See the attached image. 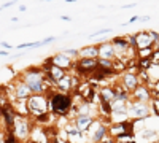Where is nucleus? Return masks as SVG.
Listing matches in <instances>:
<instances>
[{
    "instance_id": "nucleus-29",
    "label": "nucleus",
    "mask_w": 159,
    "mask_h": 143,
    "mask_svg": "<svg viewBox=\"0 0 159 143\" xmlns=\"http://www.w3.org/2000/svg\"><path fill=\"white\" fill-rule=\"evenodd\" d=\"M18 3V0H10V2H7L5 5H2V7H0V8H2V10H5V8H10V7H13V5H16Z\"/></svg>"
},
{
    "instance_id": "nucleus-37",
    "label": "nucleus",
    "mask_w": 159,
    "mask_h": 143,
    "mask_svg": "<svg viewBox=\"0 0 159 143\" xmlns=\"http://www.w3.org/2000/svg\"><path fill=\"white\" fill-rule=\"evenodd\" d=\"M150 19H151V16H140L139 21H143V22H145V21H150Z\"/></svg>"
},
{
    "instance_id": "nucleus-30",
    "label": "nucleus",
    "mask_w": 159,
    "mask_h": 143,
    "mask_svg": "<svg viewBox=\"0 0 159 143\" xmlns=\"http://www.w3.org/2000/svg\"><path fill=\"white\" fill-rule=\"evenodd\" d=\"M139 19H140V16H137V15H135V16H132V18H130V19H129L127 22H124L123 25H129V24H134V22H137Z\"/></svg>"
},
{
    "instance_id": "nucleus-36",
    "label": "nucleus",
    "mask_w": 159,
    "mask_h": 143,
    "mask_svg": "<svg viewBox=\"0 0 159 143\" xmlns=\"http://www.w3.org/2000/svg\"><path fill=\"white\" fill-rule=\"evenodd\" d=\"M61 19H62V21H72V18L67 16V15H61Z\"/></svg>"
},
{
    "instance_id": "nucleus-19",
    "label": "nucleus",
    "mask_w": 159,
    "mask_h": 143,
    "mask_svg": "<svg viewBox=\"0 0 159 143\" xmlns=\"http://www.w3.org/2000/svg\"><path fill=\"white\" fill-rule=\"evenodd\" d=\"M13 108H15L16 114H21V116H29V110H27V100H13L11 102Z\"/></svg>"
},
{
    "instance_id": "nucleus-3",
    "label": "nucleus",
    "mask_w": 159,
    "mask_h": 143,
    "mask_svg": "<svg viewBox=\"0 0 159 143\" xmlns=\"http://www.w3.org/2000/svg\"><path fill=\"white\" fill-rule=\"evenodd\" d=\"M27 110L32 119H37L49 113V97L48 94H32L27 99Z\"/></svg>"
},
{
    "instance_id": "nucleus-7",
    "label": "nucleus",
    "mask_w": 159,
    "mask_h": 143,
    "mask_svg": "<svg viewBox=\"0 0 159 143\" xmlns=\"http://www.w3.org/2000/svg\"><path fill=\"white\" fill-rule=\"evenodd\" d=\"M43 70H45V75H46V78L51 81V83H57L61 78H64L65 76V73H67V70H64V69H61V67H56V65H52V64L46 59L42 65Z\"/></svg>"
},
{
    "instance_id": "nucleus-26",
    "label": "nucleus",
    "mask_w": 159,
    "mask_h": 143,
    "mask_svg": "<svg viewBox=\"0 0 159 143\" xmlns=\"http://www.w3.org/2000/svg\"><path fill=\"white\" fill-rule=\"evenodd\" d=\"M111 32H113V29H99V30H96V32L89 34L88 37H89V38H94V37H99V35H103V34H111Z\"/></svg>"
},
{
    "instance_id": "nucleus-28",
    "label": "nucleus",
    "mask_w": 159,
    "mask_h": 143,
    "mask_svg": "<svg viewBox=\"0 0 159 143\" xmlns=\"http://www.w3.org/2000/svg\"><path fill=\"white\" fill-rule=\"evenodd\" d=\"M56 40H57L56 37H48V38H43L42 43H43V45H49V43H54Z\"/></svg>"
},
{
    "instance_id": "nucleus-2",
    "label": "nucleus",
    "mask_w": 159,
    "mask_h": 143,
    "mask_svg": "<svg viewBox=\"0 0 159 143\" xmlns=\"http://www.w3.org/2000/svg\"><path fill=\"white\" fill-rule=\"evenodd\" d=\"M49 97V111L61 118V116H67L73 108V94H67V92H61V91L54 89L48 94Z\"/></svg>"
},
{
    "instance_id": "nucleus-39",
    "label": "nucleus",
    "mask_w": 159,
    "mask_h": 143,
    "mask_svg": "<svg viewBox=\"0 0 159 143\" xmlns=\"http://www.w3.org/2000/svg\"><path fill=\"white\" fill-rule=\"evenodd\" d=\"M153 48H154V51H159V40L154 43V46H153Z\"/></svg>"
},
{
    "instance_id": "nucleus-35",
    "label": "nucleus",
    "mask_w": 159,
    "mask_h": 143,
    "mask_svg": "<svg viewBox=\"0 0 159 143\" xmlns=\"http://www.w3.org/2000/svg\"><path fill=\"white\" fill-rule=\"evenodd\" d=\"M10 53H8V51L7 49H0V56H2V57H5V56H8Z\"/></svg>"
},
{
    "instance_id": "nucleus-46",
    "label": "nucleus",
    "mask_w": 159,
    "mask_h": 143,
    "mask_svg": "<svg viewBox=\"0 0 159 143\" xmlns=\"http://www.w3.org/2000/svg\"><path fill=\"white\" fill-rule=\"evenodd\" d=\"M0 11H2V8H0Z\"/></svg>"
},
{
    "instance_id": "nucleus-23",
    "label": "nucleus",
    "mask_w": 159,
    "mask_h": 143,
    "mask_svg": "<svg viewBox=\"0 0 159 143\" xmlns=\"http://www.w3.org/2000/svg\"><path fill=\"white\" fill-rule=\"evenodd\" d=\"M62 53H64L65 56H69L70 59H73V60H76V59L80 57V49H76V48H67V49H62Z\"/></svg>"
},
{
    "instance_id": "nucleus-12",
    "label": "nucleus",
    "mask_w": 159,
    "mask_h": 143,
    "mask_svg": "<svg viewBox=\"0 0 159 143\" xmlns=\"http://www.w3.org/2000/svg\"><path fill=\"white\" fill-rule=\"evenodd\" d=\"M157 129H151V127H143L140 131L134 132L135 141L137 143H154L157 140Z\"/></svg>"
},
{
    "instance_id": "nucleus-47",
    "label": "nucleus",
    "mask_w": 159,
    "mask_h": 143,
    "mask_svg": "<svg viewBox=\"0 0 159 143\" xmlns=\"http://www.w3.org/2000/svg\"><path fill=\"white\" fill-rule=\"evenodd\" d=\"M18 143H21V141H18Z\"/></svg>"
},
{
    "instance_id": "nucleus-4",
    "label": "nucleus",
    "mask_w": 159,
    "mask_h": 143,
    "mask_svg": "<svg viewBox=\"0 0 159 143\" xmlns=\"http://www.w3.org/2000/svg\"><path fill=\"white\" fill-rule=\"evenodd\" d=\"M32 126H34V119L30 118V116L16 114L15 124H13L11 132L15 134V137H16L21 143H27V141H29V137H30Z\"/></svg>"
},
{
    "instance_id": "nucleus-34",
    "label": "nucleus",
    "mask_w": 159,
    "mask_h": 143,
    "mask_svg": "<svg viewBox=\"0 0 159 143\" xmlns=\"http://www.w3.org/2000/svg\"><path fill=\"white\" fill-rule=\"evenodd\" d=\"M135 7H137V3H129V5H123L121 8L123 10H129V8H135Z\"/></svg>"
},
{
    "instance_id": "nucleus-22",
    "label": "nucleus",
    "mask_w": 159,
    "mask_h": 143,
    "mask_svg": "<svg viewBox=\"0 0 159 143\" xmlns=\"http://www.w3.org/2000/svg\"><path fill=\"white\" fill-rule=\"evenodd\" d=\"M40 46H43L42 40H40V42H32V43H21V45H18L16 48H18V51H19V49L24 51V49H34V48H40Z\"/></svg>"
},
{
    "instance_id": "nucleus-32",
    "label": "nucleus",
    "mask_w": 159,
    "mask_h": 143,
    "mask_svg": "<svg viewBox=\"0 0 159 143\" xmlns=\"http://www.w3.org/2000/svg\"><path fill=\"white\" fill-rule=\"evenodd\" d=\"M150 34H151V37H153V40H154V42L159 40V32H156V30H150Z\"/></svg>"
},
{
    "instance_id": "nucleus-17",
    "label": "nucleus",
    "mask_w": 159,
    "mask_h": 143,
    "mask_svg": "<svg viewBox=\"0 0 159 143\" xmlns=\"http://www.w3.org/2000/svg\"><path fill=\"white\" fill-rule=\"evenodd\" d=\"M99 57V45H89L80 48L78 59H97Z\"/></svg>"
},
{
    "instance_id": "nucleus-38",
    "label": "nucleus",
    "mask_w": 159,
    "mask_h": 143,
    "mask_svg": "<svg viewBox=\"0 0 159 143\" xmlns=\"http://www.w3.org/2000/svg\"><path fill=\"white\" fill-rule=\"evenodd\" d=\"M18 10H19L21 13H24L25 10H27V7H25V5H19V8H18Z\"/></svg>"
},
{
    "instance_id": "nucleus-15",
    "label": "nucleus",
    "mask_w": 159,
    "mask_h": 143,
    "mask_svg": "<svg viewBox=\"0 0 159 143\" xmlns=\"http://www.w3.org/2000/svg\"><path fill=\"white\" fill-rule=\"evenodd\" d=\"M94 119L96 118H92V116H84V114H76L75 116V118L73 119H70L78 129H80V131H81V132H84L86 134V131H88V129L91 127V124L92 123H94Z\"/></svg>"
},
{
    "instance_id": "nucleus-10",
    "label": "nucleus",
    "mask_w": 159,
    "mask_h": 143,
    "mask_svg": "<svg viewBox=\"0 0 159 143\" xmlns=\"http://www.w3.org/2000/svg\"><path fill=\"white\" fill-rule=\"evenodd\" d=\"M49 138L51 137L48 135V131L45 129V126H40V124L34 123L27 143H49Z\"/></svg>"
},
{
    "instance_id": "nucleus-9",
    "label": "nucleus",
    "mask_w": 159,
    "mask_h": 143,
    "mask_svg": "<svg viewBox=\"0 0 159 143\" xmlns=\"http://www.w3.org/2000/svg\"><path fill=\"white\" fill-rule=\"evenodd\" d=\"M119 83L123 84V87L127 91V92H132L134 89H137L140 86L139 73H129V72L119 73Z\"/></svg>"
},
{
    "instance_id": "nucleus-25",
    "label": "nucleus",
    "mask_w": 159,
    "mask_h": 143,
    "mask_svg": "<svg viewBox=\"0 0 159 143\" xmlns=\"http://www.w3.org/2000/svg\"><path fill=\"white\" fill-rule=\"evenodd\" d=\"M137 64H139V69H140V70H148V69L153 65L151 57H148V59H139Z\"/></svg>"
},
{
    "instance_id": "nucleus-13",
    "label": "nucleus",
    "mask_w": 159,
    "mask_h": 143,
    "mask_svg": "<svg viewBox=\"0 0 159 143\" xmlns=\"http://www.w3.org/2000/svg\"><path fill=\"white\" fill-rule=\"evenodd\" d=\"M127 132H134L132 131V124H130V119L126 121V123H111L108 126V135L111 138H116L119 135H124Z\"/></svg>"
},
{
    "instance_id": "nucleus-31",
    "label": "nucleus",
    "mask_w": 159,
    "mask_h": 143,
    "mask_svg": "<svg viewBox=\"0 0 159 143\" xmlns=\"http://www.w3.org/2000/svg\"><path fill=\"white\" fill-rule=\"evenodd\" d=\"M0 46H2V49H7V51H10L13 46L10 45V43H7V42H0Z\"/></svg>"
},
{
    "instance_id": "nucleus-33",
    "label": "nucleus",
    "mask_w": 159,
    "mask_h": 143,
    "mask_svg": "<svg viewBox=\"0 0 159 143\" xmlns=\"http://www.w3.org/2000/svg\"><path fill=\"white\" fill-rule=\"evenodd\" d=\"M0 143H5V131L0 129Z\"/></svg>"
},
{
    "instance_id": "nucleus-8",
    "label": "nucleus",
    "mask_w": 159,
    "mask_h": 143,
    "mask_svg": "<svg viewBox=\"0 0 159 143\" xmlns=\"http://www.w3.org/2000/svg\"><path fill=\"white\" fill-rule=\"evenodd\" d=\"M48 60H49V62L52 64V65H56V67H61V69L67 70V72H70V70L73 69L75 62H76V60L70 59L69 56H65V54L62 53V51H59V53H56V54L49 56V57H48Z\"/></svg>"
},
{
    "instance_id": "nucleus-11",
    "label": "nucleus",
    "mask_w": 159,
    "mask_h": 143,
    "mask_svg": "<svg viewBox=\"0 0 159 143\" xmlns=\"http://www.w3.org/2000/svg\"><path fill=\"white\" fill-rule=\"evenodd\" d=\"M130 99L134 102H143V103H150L153 99V91L147 84H140L137 89H134L130 92Z\"/></svg>"
},
{
    "instance_id": "nucleus-5",
    "label": "nucleus",
    "mask_w": 159,
    "mask_h": 143,
    "mask_svg": "<svg viewBox=\"0 0 159 143\" xmlns=\"http://www.w3.org/2000/svg\"><path fill=\"white\" fill-rule=\"evenodd\" d=\"M127 114L129 119H145L151 116V105L143 102H134L132 99L127 100Z\"/></svg>"
},
{
    "instance_id": "nucleus-1",
    "label": "nucleus",
    "mask_w": 159,
    "mask_h": 143,
    "mask_svg": "<svg viewBox=\"0 0 159 143\" xmlns=\"http://www.w3.org/2000/svg\"><path fill=\"white\" fill-rule=\"evenodd\" d=\"M18 78L29 86L32 94H49L51 91L56 89V83H51L48 80L42 67H29L21 72Z\"/></svg>"
},
{
    "instance_id": "nucleus-44",
    "label": "nucleus",
    "mask_w": 159,
    "mask_h": 143,
    "mask_svg": "<svg viewBox=\"0 0 159 143\" xmlns=\"http://www.w3.org/2000/svg\"><path fill=\"white\" fill-rule=\"evenodd\" d=\"M157 141H159V132H157Z\"/></svg>"
},
{
    "instance_id": "nucleus-6",
    "label": "nucleus",
    "mask_w": 159,
    "mask_h": 143,
    "mask_svg": "<svg viewBox=\"0 0 159 143\" xmlns=\"http://www.w3.org/2000/svg\"><path fill=\"white\" fill-rule=\"evenodd\" d=\"M8 91H11V92H13V96H15V100H16V99H18V100H27V99L32 96L29 86L25 84L22 80H19V78H16V80L11 83V86H10Z\"/></svg>"
},
{
    "instance_id": "nucleus-27",
    "label": "nucleus",
    "mask_w": 159,
    "mask_h": 143,
    "mask_svg": "<svg viewBox=\"0 0 159 143\" xmlns=\"http://www.w3.org/2000/svg\"><path fill=\"white\" fill-rule=\"evenodd\" d=\"M126 40H127L129 46H134V48H135V35H134V34H130V35H126Z\"/></svg>"
},
{
    "instance_id": "nucleus-21",
    "label": "nucleus",
    "mask_w": 159,
    "mask_h": 143,
    "mask_svg": "<svg viewBox=\"0 0 159 143\" xmlns=\"http://www.w3.org/2000/svg\"><path fill=\"white\" fill-rule=\"evenodd\" d=\"M115 60V59H113ZM113 60L111 59H100V57H97V64H99V69H102V70H110V72H113Z\"/></svg>"
},
{
    "instance_id": "nucleus-45",
    "label": "nucleus",
    "mask_w": 159,
    "mask_h": 143,
    "mask_svg": "<svg viewBox=\"0 0 159 143\" xmlns=\"http://www.w3.org/2000/svg\"><path fill=\"white\" fill-rule=\"evenodd\" d=\"M154 143H159V141H157V140H156V141H154Z\"/></svg>"
},
{
    "instance_id": "nucleus-18",
    "label": "nucleus",
    "mask_w": 159,
    "mask_h": 143,
    "mask_svg": "<svg viewBox=\"0 0 159 143\" xmlns=\"http://www.w3.org/2000/svg\"><path fill=\"white\" fill-rule=\"evenodd\" d=\"M99 97H100V100H105V102L111 103L115 100V87H113V84L100 86L99 87Z\"/></svg>"
},
{
    "instance_id": "nucleus-20",
    "label": "nucleus",
    "mask_w": 159,
    "mask_h": 143,
    "mask_svg": "<svg viewBox=\"0 0 159 143\" xmlns=\"http://www.w3.org/2000/svg\"><path fill=\"white\" fill-rule=\"evenodd\" d=\"M153 54H154V48H153V46L137 49V59H148V57H151Z\"/></svg>"
},
{
    "instance_id": "nucleus-14",
    "label": "nucleus",
    "mask_w": 159,
    "mask_h": 143,
    "mask_svg": "<svg viewBox=\"0 0 159 143\" xmlns=\"http://www.w3.org/2000/svg\"><path fill=\"white\" fill-rule=\"evenodd\" d=\"M154 40L150 34V30H142L135 34V48L142 49V48H148V46H154Z\"/></svg>"
},
{
    "instance_id": "nucleus-24",
    "label": "nucleus",
    "mask_w": 159,
    "mask_h": 143,
    "mask_svg": "<svg viewBox=\"0 0 159 143\" xmlns=\"http://www.w3.org/2000/svg\"><path fill=\"white\" fill-rule=\"evenodd\" d=\"M150 105H151V113L159 118V97H157V96H153Z\"/></svg>"
},
{
    "instance_id": "nucleus-43",
    "label": "nucleus",
    "mask_w": 159,
    "mask_h": 143,
    "mask_svg": "<svg viewBox=\"0 0 159 143\" xmlns=\"http://www.w3.org/2000/svg\"><path fill=\"white\" fill-rule=\"evenodd\" d=\"M43 2H54V0H43Z\"/></svg>"
},
{
    "instance_id": "nucleus-16",
    "label": "nucleus",
    "mask_w": 159,
    "mask_h": 143,
    "mask_svg": "<svg viewBox=\"0 0 159 143\" xmlns=\"http://www.w3.org/2000/svg\"><path fill=\"white\" fill-rule=\"evenodd\" d=\"M99 45V57L100 59H115V48L111 45V42H102V43H97Z\"/></svg>"
},
{
    "instance_id": "nucleus-41",
    "label": "nucleus",
    "mask_w": 159,
    "mask_h": 143,
    "mask_svg": "<svg viewBox=\"0 0 159 143\" xmlns=\"http://www.w3.org/2000/svg\"><path fill=\"white\" fill-rule=\"evenodd\" d=\"M67 3H75V2H78V0H65Z\"/></svg>"
},
{
    "instance_id": "nucleus-40",
    "label": "nucleus",
    "mask_w": 159,
    "mask_h": 143,
    "mask_svg": "<svg viewBox=\"0 0 159 143\" xmlns=\"http://www.w3.org/2000/svg\"><path fill=\"white\" fill-rule=\"evenodd\" d=\"M10 21H11V22H18V21H19V18H11Z\"/></svg>"
},
{
    "instance_id": "nucleus-42",
    "label": "nucleus",
    "mask_w": 159,
    "mask_h": 143,
    "mask_svg": "<svg viewBox=\"0 0 159 143\" xmlns=\"http://www.w3.org/2000/svg\"><path fill=\"white\" fill-rule=\"evenodd\" d=\"M0 121H2V103H0Z\"/></svg>"
}]
</instances>
